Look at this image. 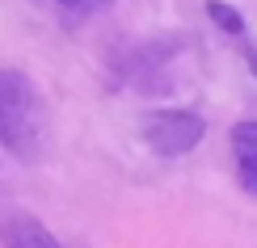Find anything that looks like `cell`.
I'll list each match as a JSON object with an SVG mask.
<instances>
[{"label": "cell", "mask_w": 257, "mask_h": 248, "mask_svg": "<svg viewBox=\"0 0 257 248\" xmlns=\"http://www.w3.org/2000/svg\"><path fill=\"white\" fill-rule=\"evenodd\" d=\"M59 5H68V9H72V0H59Z\"/></svg>", "instance_id": "8"}, {"label": "cell", "mask_w": 257, "mask_h": 248, "mask_svg": "<svg viewBox=\"0 0 257 248\" xmlns=\"http://www.w3.org/2000/svg\"><path fill=\"white\" fill-rule=\"evenodd\" d=\"M207 13H211V21H215L223 34L244 38V17H240L236 5H228V0H207Z\"/></svg>", "instance_id": "5"}, {"label": "cell", "mask_w": 257, "mask_h": 248, "mask_svg": "<svg viewBox=\"0 0 257 248\" xmlns=\"http://www.w3.org/2000/svg\"><path fill=\"white\" fill-rule=\"evenodd\" d=\"M0 147L21 164L42 160L47 147V105L34 80L17 68H0Z\"/></svg>", "instance_id": "1"}, {"label": "cell", "mask_w": 257, "mask_h": 248, "mask_svg": "<svg viewBox=\"0 0 257 248\" xmlns=\"http://www.w3.org/2000/svg\"><path fill=\"white\" fill-rule=\"evenodd\" d=\"M105 5H110V0H72V13H97Z\"/></svg>", "instance_id": "6"}, {"label": "cell", "mask_w": 257, "mask_h": 248, "mask_svg": "<svg viewBox=\"0 0 257 248\" xmlns=\"http://www.w3.org/2000/svg\"><path fill=\"white\" fill-rule=\"evenodd\" d=\"M139 135L156 156H186L207 135V122L194 110H152L139 122Z\"/></svg>", "instance_id": "2"}, {"label": "cell", "mask_w": 257, "mask_h": 248, "mask_svg": "<svg viewBox=\"0 0 257 248\" xmlns=\"http://www.w3.org/2000/svg\"><path fill=\"white\" fill-rule=\"evenodd\" d=\"M5 248H63V244L42 227L38 219H30V214H13V219L5 223Z\"/></svg>", "instance_id": "4"}, {"label": "cell", "mask_w": 257, "mask_h": 248, "mask_svg": "<svg viewBox=\"0 0 257 248\" xmlns=\"http://www.w3.org/2000/svg\"><path fill=\"white\" fill-rule=\"evenodd\" d=\"M232 152H236L240 185L249 193H257V122H236L232 126Z\"/></svg>", "instance_id": "3"}, {"label": "cell", "mask_w": 257, "mask_h": 248, "mask_svg": "<svg viewBox=\"0 0 257 248\" xmlns=\"http://www.w3.org/2000/svg\"><path fill=\"white\" fill-rule=\"evenodd\" d=\"M236 42H240V51H244V59H249V68L257 72V47H253L249 38H236Z\"/></svg>", "instance_id": "7"}]
</instances>
